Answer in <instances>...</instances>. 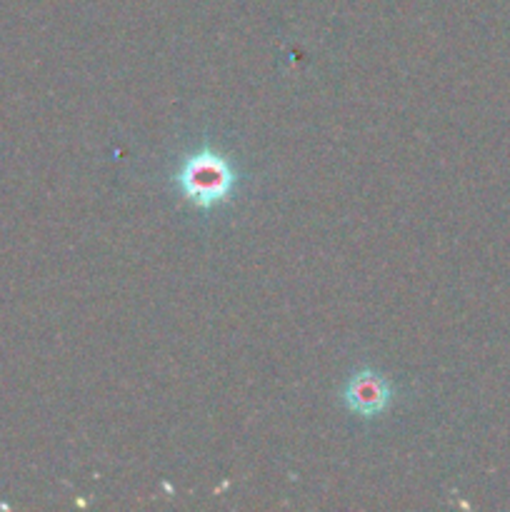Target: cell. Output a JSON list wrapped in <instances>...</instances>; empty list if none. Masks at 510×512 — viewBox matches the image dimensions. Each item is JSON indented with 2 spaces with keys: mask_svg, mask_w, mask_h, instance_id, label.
Segmentation results:
<instances>
[{
  "mask_svg": "<svg viewBox=\"0 0 510 512\" xmlns=\"http://www.w3.org/2000/svg\"><path fill=\"white\" fill-rule=\"evenodd\" d=\"M178 188L198 208H213L230 198L235 188V170L215 150L203 148L190 153L178 170Z\"/></svg>",
  "mask_w": 510,
  "mask_h": 512,
  "instance_id": "obj_1",
  "label": "cell"
},
{
  "mask_svg": "<svg viewBox=\"0 0 510 512\" xmlns=\"http://www.w3.org/2000/svg\"><path fill=\"white\" fill-rule=\"evenodd\" d=\"M390 385L388 380L380 373L373 370H363V373L353 375L345 385V405L353 410L355 415H363V418H373L380 415L390 403Z\"/></svg>",
  "mask_w": 510,
  "mask_h": 512,
  "instance_id": "obj_2",
  "label": "cell"
}]
</instances>
